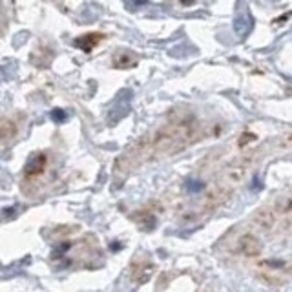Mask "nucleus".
<instances>
[{
    "mask_svg": "<svg viewBox=\"0 0 292 292\" xmlns=\"http://www.w3.org/2000/svg\"><path fill=\"white\" fill-rule=\"evenodd\" d=\"M137 64V57L131 55L130 51H121L114 57V66L115 68H131Z\"/></svg>",
    "mask_w": 292,
    "mask_h": 292,
    "instance_id": "20e7f679",
    "label": "nucleus"
},
{
    "mask_svg": "<svg viewBox=\"0 0 292 292\" xmlns=\"http://www.w3.org/2000/svg\"><path fill=\"white\" fill-rule=\"evenodd\" d=\"M51 115H53V119H55V121H64V119H66V114L62 112V110H55V112H53Z\"/></svg>",
    "mask_w": 292,
    "mask_h": 292,
    "instance_id": "39448f33",
    "label": "nucleus"
},
{
    "mask_svg": "<svg viewBox=\"0 0 292 292\" xmlns=\"http://www.w3.org/2000/svg\"><path fill=\"white\" fill-rule=\"evenodd\" d=\"M102 39V35H99V33H91V35H84L81 37V39H77L75 41V46L81 49H84V51H91V49L95 48L97 44H99V41Z\"/></svg>",
    "mask_w": 292,
    "mask_h": 292,
    "instance_id": "7ed1b4c3",
    "label": "nucleus"
},
{
    "mask_svg": "<svg viewBox=\"0 0 292 292\" xmlns=\"http://www.w3.org/2000/svg\"><path fill=\"white\" fill-rule=\"evenodd\" d=\"M44 168H46V155L39 152V154L31 155L28 159V165L24 168V175L26 177H37V175H41L44 172Z\"/></svg>",
    "mask_w": 292,
    "mask_h": 292,
    "instance_id": "f03ea898",
    "label": "nucleus"
},
{
    "mask_svg": "<svg viewBox=\"0 0 292 292\" xmlns=\"http://www.w3.org/2000/svg\"><path fill=\"white\" fill-rule=\"evenodd\" d=\"M238 252H241L243 256H249V257H254L257 256L259 252H261V241L256 238V236H252V234H245L241 238L238 239Z\"/></svg>",
    "mask_w": 292,
    "mask_h": 292,
    "instance_id": "f257e3e1",
    "label": "nucleus"
}]
</instances>
